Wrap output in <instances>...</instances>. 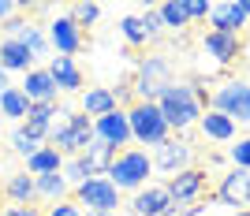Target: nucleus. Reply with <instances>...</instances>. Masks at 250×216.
Wrapping results in <instances>:
<instances>
[{
	"label": "nucleus",
	"mask_w": 250,
	"mask_h": 216,
	"mask_svg": "<svg viewBox=\"0 0 250 216\" xmlns=\"http://www.w3.org/2000/svg\"><path fill=\"white\" fill-rule=\"evenodd\" d=\"M94 142V119L86 112H71V108H56V119L49 127V142L56 153L67 157H83V149Z\"/></svg>",
	"instance_id": "1"
},
{
	"label": "nucleus",
	"mask_w": 250,
	"mask_h": 216,
	"mask_svg": "<svg viewBox=\"0 0 250 216\" xmlns=\"http://www.w3.org/2000/svg\"><path fill=\"white\" fill-rule=\"evenodd\" d=\"M157 108H161V116H165L168 131H176V134L190 131V127L198 123V116H202V104L194 101V93H190L187 82H172L165 93H161Z\"/></svg>",
	"instance_id": "2"
},
{
	"label": "nucleus",
	"mask_w": 250,
	"mask_h": 216,
	"mask_svg": "<svg viewBox=\"0 0 250 216\" xmlns=\"http://www.w3.org/2000/svg\"><path fill=\"white\" fill-rule=\"evenodd\" d=\"M149 172H153V160H149L146 149H120L104 179H108L116 190H135L138 194V190L146 186Z\"/></svg>",
	"instance_id": "3"
},
{
	"label": "nucleus",
	"mask_w": 250,
	"mask_h": 216,
	"mask_svg": "<svg viewBox=\"0 0 250 216\" xmlns=\"http://www.w3.org/2000/svg\"><path fill=\"white\" fill-rule=\"evenodd\" d=\"M172 82H176V79H172V60H165V56H146V60L138 63V75H135V82H131V93H135V101L157 104L161 93H165Z\"/></svg>",
	"instance_id": "4"
},
{
	"label": "nucleus",
	"mask_w": 250,
	"mask_h": 216,
	"mask_svg": "<svg viewBox=\"0 0 250 216\" xmlns=\"http://www.w3.org/2000/svg\"><path fill=\"white\" fill-rule=\"evenodd\" d=\"M127 123H131V138H135L138 145H153L157 149L165 138H172V131H168V123H165V116H161L157 104L135 101L127 108Z\"/></svg>",
	"instance_id": "5"
},
{
	"label": "nucleus",
	"mask_w": 250,
	"mask_h": 216,
	"mask_svg": "<svg viewBox=\"0 0 250 216\" xmlns=\"http://www.w3.org/2000/svg\"><path fill=\"white\" fill-rule=\"evenodd\" d=\"M209 108L224 112L235 127L250 123V82H243V79H228V82H220L217 90H213Z\"/></svg>",
	"instance_id": "6"
},
{
	"label": "nucleus",
	"mask_w": 250,
	"mask_h": 216,
	"mask_svg": "<svg viewBox=\"0 0 250 216\" xmlns=\"http://www.w3.org/2000/svg\"><path fill=\"white\" fill-rule=\"evenodd\" d=\"M149 160H153V172H165L168 179L179 172H187V168H194L190 160H194V145L187 142V138H165V142L157 145L153 153H149Z\"/></svg>",
	"instance_id": "7"
},
{
	"label": "nucleus",
	"mask_w": 250,
	"mask_h": 216,
	"mask_svg": "<svg viewBox=\"0 0 250 216\" xmlns=\"http://www.w3.org/2000/svg\"><path fill=\"white\" fill-rule=\"evenodd\" d=\"M75 205H86V213L116 216V209H120V190H116L108 179H86L83 186H75Z\"/></svg>",
	"instance_id": "8"
},
{
	"label": "nucleus",
	"mask_w": 250,
	"mask_h": 216,
	"mask_svg": "<svg viewBox=\"0 0 250 216\" xmlns=\"http://www.w3.org/2000/svg\"><path fill=\"white\" fill-rule=\"evenodd\" d=\"M172 205H187V201H202V194H209V175L206 168H187V172L172 175L165 183Z\"/></svg>",
	"instance_id": "9"
},
{
	"label": "nucleus",
	"mask_w": 250,
	"mask_h": 216,
	"mask_svg": "<svg viewBox=\"0 0 250 216\" xmlns=\"http://www.w3.org/2000/svg\"><path fill=\"white\" fill-rule=\"evenodd\" d=\"M94 138L116 145V149H127V145L135 142V138H131V123H127V108H116V112L94 119Z\"/></svg>",
	"instance_id": "10"
},
{
	"label": "nucleus",
	"mask_w": 250,
	"mask_h": 216,
	"mask_svg": "<svg viewBox=\"0 0 250 216\" xmlns=\"http://www.w3.org/2000/svg\"><path fill=\"white\" fill-rule=\"evenodd\" d=\"M45 38H49V49H56V56H71V60H75V52L83 49V30H79L67 15L52 19Z\"/></svg>",
	"instance_id": "11"
},
{
	"label": "nucleus",
	"mask_w": 250,
	"mask_h": 216,
	"mask_svg": "<svg viewBox=\"0 0 250 216\" xmlns=\"http://www.w3.org/2000/svg\"><path fill=\"white\" fill-rule=\"evenodd\" d=\"M209 22H213V30H217V34L239 38V30L247 26L243 0H224V4H213V11H209Z\"/></svg>",
	"instance_id": "12"
},
{
	"label": "nucleus",
	"mask_w": 250,
	"mask_h": 216,
	"mask_svg": "<svg viewBox=\"0 0 250 216\" xmlns=\"http://www.w3.org/2000/svg\"><path fill=\"white\" fill-rule=\"evenodd\" d=\"M22 93H26V101L30 104H56V82H52V75L45 71V67H34V71L22 75Z\"/></svg>",
	"instance_id": "13"
},
{
	"label": "nucleus",
	"mask_w": 250,
	"mask_h": 216,
	"mask_svg": "<svg viewBox=\"0 0 250 216\" xmlns=\"http://www.w3.org/2000/svg\"><path fill=\"white\" fill-rule=\"evenodd\" d=\"M217 201L224 205H247L250 201V172L247 168H231L217 186Z\"/></svg>",
	"instance_id": "14"
},
{
	"label": "nucleus",
	"mask_w": 250,
	"mask_h": 216,
	"mask_svg": "<svg viewBox=\"0 0 250 216\" xmlns=\"http://www.w3.org/2000/svg\"><path fill=\"white\" fill-rule=\"evenodd\" d=\"M168 209H172V197H168L165 186H142L131 197V213L135 216H168Z\"/></svg>",
	"instance_id": "15"
},
{
	"label": "nucleus",
	"mask_w": 250,
	"mask_h": 216,
	"mask_svg": "<svg viewBox=\"0 0 250 216\" xmlns=\"http://www.w3.org/2000/svg\"><path fill=\"white\" fill-rule=\"evenodd\" d=\"M45 71L52 75L56 93H79L83 90V71H79V63H75L71 56H52Z\"/></svg>",
	"instance_id": "16"
},
{
	"label": "nucleus",
	"mask_w": 250,
	"mask_h": 216,
	"mask_svg": "<svg viewBox=\"0 0 250 216\" xmlns=\"http://www.w3.org/2000/svg\"><path fill=\"white\" fill-rule=\"evenodd\" d=\"M202 49H206L220 67H228V63H235L243 56V41L239 38H228V34H217V30H209L206 38H202Z\"/></svg>",
	"instance_id": "17"
},
{
	"label": "nucleus",
	"mask_w": 250,
	"mask_h": 216,
	"mask_svg": "<svg viewBox=\"0 0 250 216\" xmlns=\"http://www.w3.org/2000/svg\"><path fill=\"white\" fill-rule=\"evenodd\" d=\"M116 145H108V142H101V138H94V142L83 149V164H86V172H90V179H104L108 175V168H112V160H116Z\"/></svg>",
	"instance_id": "18"
},
{
	"label": "nucleus",
	"mask_w": 250,
	"mask_h": 216,
	"mask_svg": "<svg viewBox=\"0 0 250 216\" xmlns=\"http://www.w3.org/2000/svg\"><path fill=\"white\" fill-rule=\"evenodd\" d=\"M116 108H120L116 90H108V86H90V90L83 93V108H79V112H86L90 119H101V116L116 112Z\"/></svg>",
	"instance_id": "19"
},
{
	"label": "nucleus",
	"mask_w": 250,
	"mask_h": 216,
	"mask_svg": "<svg viewBox=\"0 0 250 216\" xmlns=\"http://www.w3.org/2000/svg\"><path fill=\"white\" fill-rule=\"evenodd\" d=\"M198 131L206 134L209 142H231V138H235V123H231L224 112H217V108H206V112L198 116Z\"/></svg>",
	"instance_id": "20"
},
{
	"label": "nucleus",
	"mask_w": 250,
	"mask_h": 216,
	"mask_svg": "<svg viewBox=\"0 0 250 216\" xmlns=\"http://www.w3.org/2000/svg\"><path fill=\"white\" fill-rule=\"evenodd\" d=\"M0 67L4 71H34V56L26 52V45L19 41V38H4L0 41Z\"/></svg>",
	"instance_id": "21"
},
{
	"label": "nucleus",
	"mask_w": 250,
	"mask_h": 216,
	"mask_svg": "<svg viewBox=\"0 0 250 216\" xmlns=\"http://www.w3.org/2000/svg\"><path fill=\"white\" fill-rule=\"evenodd\" d=\"M0 194H4V197H11L15 205H30L34 197H38V190H34V175H26V172L8 175V183L0 186Z\"/></svg>",
	"instance_id": "22"
},
{
	"label": "nucleus",
	"mask_w": 250,
	"mask_h": 216,
	"mask_svg": "<svg viewBox=\"0 0 250 216\" xmlns=\"http://www.w3.org/2000/svg\"><path fill=\"white\" fill-rule=\"evenodd\" d=\"M26 112H30V101H26V93H22L19 86H8V90L0 93V116H4V119L22 123V119H26Z\"/></svg>",
	"instance_id": "23"
},
{
	"label": "nucleus",
	"mask_w": 250,
	"mask_h": 216,
	"mask_svg": "<svg viewBox=\"0 0 250 216\" xmlns=\"http://www.w3.org/2000/svg\"><path fill=\"white\" fill-rule=\"evenodd\" d=\"M60 168H63V157L56 153L52 145H42V149L26 160V175H34V179H38V175H52V172H60Z\"/></svg>",
	"instance_id": "24"
},
{
	"label": "nucleus",
	"mask_w": 250,
	"mask_h": 216,
	"mask_svg": "<svg viewBox=\"0 0 250 216\" xmlns=\"http://www.w3.org/2000/svg\"><path fill=\"white\" fill-rule=\"evenodd\" d=\"M34 190H38V197H45V201L56 205V201H67V190H71V186L63 183L60 172H52V175H38V179H34Z\"/></svg>",
	"instance_id": "25"
},
{
	"label": "nucleus",
	"mask_w": 250,
	"mask_h": 216,
	"mask_svg": "<svg viewBox=\"0 0 250 216\" xmlns=\"http://www.w3.org/2000/svg\"><path fill=\"white\" fill-rule=\"evenodd\" d=\"M157 15H161V22H165L168 30H183V26L190 22L183 0H165V4H157Z\"/></svg>",
	"instance_id": "26"
},
{
	"label": "nucleus",
	"mask_w": 250,
	"mask_h": 216,
	"mask_svg": "<svg viewBox=\"0 0 250 216\" xmlns=\"http://www.w3.org/2000/svg\"><path fill=\"white\" fill-rule=\"evenodd\" d=\"M19 41L26 45V52H30L34 60H38V56H49V38H45V34L38 30L34 22H26V30L19 34Z\"/></svg>",
	"instance_id": "27"
},
{
	"label": "nucleus",
	"mask_w": 250,
	"mask_h": 216,
	"mask_svg": "<svg viewBox=\"0 0 250 216\" xmlns=\"http://www.w3.org/2000/svg\"><path fill=\"white\" fill-rule=\"evenodd\" d=\"M67 19H71L79 30H83V26H94V22L101 19V4H71Z\"/></svg>",
	"instance_id": "28"
},
{
	"label": "nucleus",
	"mask_w": 250,
	"mask_h": 216,
	"mask_svg": "<svg viewBox=\"0 0 250 216\" xmlns=\"http://www.w3.org/2000/svg\"><path fill=\"white\" fill-rule=\"evenodd\" d=\"M120 34H124L127 45H146V26H142V15H127L124 22H120Z\"/></svg>",
	"instance_id": "29"
},
{
	"label": "nucleus",
	"mask_w": 250,
	"mask_h": 216,
	"mask_svg": "<svg viewBox=\"0 0 250 216\" xmlns=\"http://www.w3.org/2000/svg\"><path fill=\"white\" fill-rule=\"evenodd\" d=\"M60 175H63V183H67V186H83L86 179H90V172H86V164H83V157H67V160H63V168H60Z\"/></svg>",
	"instance_id": "30"
},
{
	"label": "nucleus",
	"mask_w": 250,
	"mask_h": 216,
	"mask_svg": "<svg viewBox=\"0 0 250 216\" xmlns=\"http://www.w3.org/2000/svg\"><path fill=\"white\" fill-rule=\"evenodd\" d=\"M42 145H45V142H38V138H30V134L22 131V127H15V134H11V149H15V153H19V157H26V160H30V157L38 153Z\"/></svg>",
	"instance_id": "31"
},
{
	"label": "nucleus",
	"mask_w": 250,
	"mask_h": 216,
	"mask_svg": "<svg viewBox=\"0 0 250 216\" xmlns=\"http://www.w3.org/2000/svg\"><path fill=\"white\" fill-rule=\"evenodd\" d=\"M142 26H146V38H149V41H157V38L165 34V22H161V15H157V8L142 11Z\"/></svg>",
	"instance_id": "32"
},
{
	"label": "nucleus",
	"mask_w": 250,
	"mask_h": 216,
	"mask_svg": "<svg viewBox=\"0 0 250 216\" xmlns=\"http://www.w3.org/2000/svg\"><path fill=\"white\" fill-rule=\"evenodd\" d=\"M231 164L250 172V138H239V142L231 145Z\"/></svg>",
	"instance_id": "33"
},
{
	"label": "nucleus",
	"mask_w": 250,
	"mask_h": 216,
	"mask_svg": "<svg viewBox=\"0 0 250 216\" xmlns=\"http://www.w3.org/2000/svg\"><path fill=\"white\" fill-rule=\"evenodd\" d=\"M42 216H83V209L75 205V201H56V205H49Z\"/></svg>",
	"instance_id": "34"
},
{
	"label": "nucleus",
	"mask_w": 250,
	"mask_h": 216,
	"mask_svg": "<svg viewBox=\"0 0 250 216\" xmlns=\"http://www.w3.org/2000/svg\"><path fill=\"white\" fill-rule=\"evenodd\" d=\"M183 4H187V15H190V19H209V11H213L209 0H183Z\"/></svg>",
	"instance_id": "35"
},
{
	"label": "nucleus",
	"mask_w": 250,
	"mask_h": 216,
	"mask_svg": "<svg viewBox=\"0 0 250 216\" xmlns=\"http://www.w3.org/2000/svg\"><path fill=\"white\" fill-rule=\"evenodd\" d=\"M22 30H26V19H15V15H11V19L4 22V34H8V38H19Z\"/></svg>",
	"instance_id": "36"
},
{
	"label": "nucleus",
	"mask_w": 250,
	"mask_h": 216,
	"mask_svg": "<svg viewBox=\"0 0 250 216\" xmlns=\"http://www.w3.org/2000/svg\"><path fill=\"white\" fill-rule=\"evenodd\" d=\"M0 216H42V213H38L34 205H11V209H4Z\"/></svg>",
	"instance_id": "37"
},
{
	"label": "nucleus",
	"mask_w": 250,
	"mask_h": 216,
	"mask_svg": "<svg viewBox=\"0 0 250 216\" xmlns=\"http://www.w3.org/2000/svg\"><path fill=\"white\" fill-rule=\"evenodd\" d=\"M11 15H15V4H11V0H0V26H4Z\"/></svg>",
	"instance_id": "38"
},
{
	"label": "nucleus",
	"mask_w": 250,
	"mask_h": 216,
	"mask_svg": "<svg viewBox=\"0 0 250 216\" xmlns=\"http://www.w3.org/2000/svg\"><path fill=\"white\" fill-rule=\"evenodd\" d=\"M8 86H11V82H8V71H4V67H0V93L8 90Z\"/></svg>",
	"instance_id": "39"
},
{
	"label": "nucleus",
	"mask_w": 250,
	"mask_h": 216,
	"mask_svg": "<svg viewBox=\"0 0 250 216\" xmlns=\"http://www.w3.org/2000/svg\"><path fill=\"white\" fill-rule=\"evenodd\" d=\"M243 11H247V19H250V0H243Z\"/></svg>",
	"instance_id": "40"
},
{
	"label": "nucleus",
	"mask_w": 250,
	"mask_h": 216,
	"mask_svg": "<svg viewBox=\"0 0 250 216\" xmlns=\"http://www.w3.org/2000/svg\"><path fill=\"white\" fill-rule=\"evenodd\" d=\"M243 52H247V60H250V41H247V45H243Z\"/></svg>",
	"instance_id": "41"
},
{
	"label": "nucleus",
	"mask_w": 250,
	"mask_h": 216,
	"mask_svg": "<svg viewBox=\"0 0 250 216\" xmlns=\"http://www.w3.org/2000/svg\"><path fill=\"white\" fill-rule=\"evenodd\" d=\"M235 216H250V209H239V213H235Z\"/></svg>",
	"instance_id": "42"
},
{
	"label": "nucleus",
	"mask_w": 250,
	"mask_h": 216,
	"mask_svg": "<svg viewBox=\"0 0 250 216\" xmlns=\"http://www.w3.org/2000/svg\"><path fill=\"white\" fill-rule=\"evenodd\" d=\"M83 216H108V213H83Z\"/></svg>",
	"instance_id": "43"
},
{
	"label": "nucleus",
	"mask_w": 250,
	"mask_h": 216,
	"mask_svg": "<svg viewBox=\"0 0 250 216\" xmlns=\"http://www.w3.org/2000/svg\"><path fill=\"white\" fill-rule=\"evenodd\" d=\"M0 145H4V138H0Z\"/></svg>",
	"instance_id": "44"
},
{
	"label": "nucleus",
	"mask_w": 250,
	"mask_h": 216,
	"mask_svg": "<svg viewBox=\"0 0 250 216\" xmlns=\"http://www.w3.org/2000/svg\"><path fill=\"white\" fill-rule=\"evenodd\" d=\"M0 197H4V194H0Z\"/></svg>",
	"instance_id": "45"
}]
</instances>
